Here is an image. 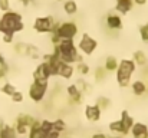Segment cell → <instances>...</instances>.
<instances>
[{
	"instance_id": "1",
	"label": "cell",
	"mask_w": 148,
	"mask_h": 138,
	"mask_svg": "<svg viewBox=\"0 0 148 138\" xmlns=\"http://www.w3.org/2000/svg\"><path fill=\"white\" fill-rule=\"evenodd\" d=\"M25 29L23 17L16 12H6L0 17V33L3 35H14Z\"/></svg>"
},
{
	"instance_id": "2",
	"label": "cell",
	"mask_w": 148,
	"mask_h": 138,
	"mask_svg": "<svg viewBox=\"0 0 148 138\" xmlns=\"http://www.w3.org/2000/svg\"><path fill=\"white\" fill-rule=\"evenodd\" d=\"M53 52L59 56L62 62L71 65L82 62V56L78 53V47L73 43V41H60L56 46H53Z\"/></svg>"
},
{
	"instance_id": "3",
	"label": "cell",
	"mask_w": 148,
	"mask_h": 138,
	"mask_svg": "<svg viewBox=\"0 0 148 138\" xmlns=\"http://www.w3.org/2000/svg\"><path fill=\"white\" fill-rule=\"evenodd\" d=\"M116 81L121 88H127L131 84V76L135 72V63L131 59H122L116 68Z\"/></svg>"
},
{
	"instance_id": "4",
	"label": "cell",
	"mask_w": 148,
	"mask_h": 138,
	"mask_svg": "<svg viewBox=\"0 0 148 138\" xmlns=\"http://www.w3.org/2000/svg\"><path fill=\"white\" fill-rule=\"evenodd\" d=\"M55 33L60 38V41H73L75 36L78 35V26L73 22H63L58 25V27L55 29Z\"/></svg>"
},
{
	"instance_id": "5",
	"label": "cell",
	"mask_w": 148,
	"mask_h": 138,
	"mask_svg": "<svg viewBox=\"0 0 148 138\" xmlns=\"http://www.w3.org/2000/svg\"><path fill=\"white\" fill-rule=\"evenodd\" d=\"M56 27H58V23H56L53 16L38 17L33 23V29L38 33H52V32H55Z\"/></svg>"
},
{
	"instance_id": "6",
	"label": "cell",
	"mask_w": 148,
	"mask_h": 138,
	"mask_svg": "<svg viewBox=\"0 0 148 138\" xmlns=\"http://www.w3.org/2000/svg\"><path fill=\"white\" fill-rule=\"evenodd\" d=\"M48 85H49V82L33 81L32 85L29 87V98L35 102L43 101V98L46 96V92H48Z\"/></svg>"
},
{
	"instance_id": "7",
	"label": "cell",
	"mask_w": 148,
	"mask_h": 138,
	"mask_svg": "<svg viewBox=\"0 0 148 138\" xmlns=\"http://www.w3.org/2000/svg\"><path fill=\"white\" fill-rule=\"evenodd\" d=\"M97 46H98V42H97L94 38H91L89 35L84 33L82 38H81V41H79V43H78V49H79L84 55L89 56V55H92V53L95 52Z\"/></svg>"
},
{
	"instance_id": "8",
	"label": "cell",
	"mask_w": 148,
	"mask_h": 138,
	"mask_svg": "<svg viewBox=\"0 0 148 138\" xmlns=\"http://www.w3.org/2000/svg\"><path fill=\"white\" fill-rule=\"evenodd\" d=\"M50 76H52V69L46 60L39 63L33 72V81H38V82H48Z\"/></svg>"
},
{
	"instance_id": "9",
	"label": "cell",
	"mask_w": 148,
	"mask_h": 138,
	"mask_svg": "<svg viewBox=\"0 0 148 138\" xmlns=\"http://www.w3.org/2000/svg\"><path fill=\"white\" fill-rule=\"evenodd\" d=\"M66 93H68V96H69V102L71 104H81L82 102V98H84V92L81 91L75 84H72V85H69L68 88H66Z\"/></svg>"
},
{
	"instance_id": "10",
	"label": "cell",
	"mask_w": 148,
	"mask_h": 138,
	"mask_svg": "<svg viewBox=\"0 0 148 138\" xmlns=\"http://www.w3.org/2000/svg\"><path fill=\"white\" fill-rule=\"evenodd\" d=\"M101 112L102 111H101V108H99L97 104L95 105H86L85 106V117L91 122H97V121L101 119Z\"/></svg>"
},
{
	"instance_id": "11",
	"label": "cell",
	"mask_w": 148,
	"mask_h": 138,
	"mask_svg": "<svg viewBox=\"0 0 148 138\" xmlns=\"http://www.w3.org/2000/svg\"><path fill=\"white\" fill-rule=\"evenodd\" d=\"M132 138H148V127L143 122H134L131 128Z\"/></svg>"
},
{
	"instance_id": "12",
	"label": "cell",
	"mask_w": 148,
	"mask_h": 138,
	"mask_svg": "<svg viewBox=\"0 0 148 138\" xmlns=\"http://www.w3.org/2000/svg\"><path fill=\"white\" fill-rule=\"evenodd\" d=\"M27 137L29 138H46V133L40 128V121H35L33 125L30 127L29 133H27Z\"/></svg>"
},
{
	"instance_id": "13",
	"label": "cell",
	"mask_w": 148,
	"mask_h": 138,
	"mask_svg": "<svg viewBox=\"0 0 148 138\" xmlns=\"http://www.w3.org/2000/svg\"><path fill=\"white\" fill-rule=\"evenodd\" d=\"M106 26L111 29V30H118L122 27V20L118 14H108L106 17Z\"/></svg>"
},
{
	"instance_id": "14",
	"label": "cell",
	"mask_w": 148,
	"mask_h": 138,
	"mask_svg": "<svg viewBox=\"0 0 148 138\" xmlns=\"http://www.w3.org/2000/svg\"><path fill=\"white\" fill-rule=\"evenodd\" d=\"M134 6V0H116V4H115V9L116 12L122 13V14H127Z\"/></svg>"
},
{
	"instance_id": "15",
	"label": "cell",
	"mask_w": 148,
	"mask_h": 138,
	"mask_svg": "<svg viewBox=\"0 0 148 138\" xmlns=\"http://www.w3.org/2000/svg\"><path fill=\"white\" fill-rule=\"evenodd\" d=\"M36 121V118L35 117H32V115H29V114H20L17 118H16V122L14 124H20V125H25V127H27L29 130H30V127L33 125V122Z\"/></svg>"
},
{
	"instance_id": "16",
	"label": "cell",
	"mask_w": 148,
	"mask_h": 138,
	"mask_svg": "<svg viewBox=\"0 0 148 138\" xmlns=\"http://www.w3.org/2000/svg\"><path fill=\"white\" fill-rule=\"evenodd\" d=\"M109 130H111V133H115L116 135H128V133H127V130H125V127H124L121 119L111 122L109 124Z\"/></svg>"
},
{
	"instance_id": "17",
	"label": "cell",
	"mask_w": 148,
	"mask_h": 138,
	"mask_svg": "<svg viewBox=\"0 0 148 138\" xmlns=\"http://www.w3.org/2000/svg\"><path fill=\"white\" fill-rule=\"evenodd\" d=\"M121 121H122V124H124L127 133L130 134V133H131V128H132V125H134L135 121H134V118L128 114V111H122V112H121Z\"/></svg>"
},
{
	"instance_id": "18",
	"label": "cell",
	"mask_w": 148,
	"mask_h": 138,
	"mask_svg": "<svg viewBox=\"0 0 148 138\" xmlns=\"http://www.w3.org/2000/svg\"><path fill=\"white\" fill-rule=\"evenodd\" d=\"M131 88H132L134 95H137V96H143L148 89L147 85H145V82H143V81H135V82H132Z\"/></svg>"
},
{
	"instance_id": "19",
	"label": "cell",
	"mask_w": 148,
	"mask_h": 138,
	"mask_svg": "<svg viewBox=\"0 0 148 138\" xmlns=\"http://www.w3.org/2000/svg\"><path fill=\"white\" fill-rule=\"evenodd\" d=\"M134 63L135 65H138V66H145L148 63V58L147 55H145V52H143V50H137V52H134Z\"/></svg>"
},
{
	"instance_id": "20",
	"label": "cell",
	"mask_w": 148,
	"mask_h": 138,
	"mask_svg": "<svg viewBox=\"0 0 148 138\" xmlns=\"http://www.w3.org/2000/svg\"><path fill=\"white\" fill-rule=\"evenodd\" d=\"M118 59L115 58V56H108L106 59H105V66H103V69L106 71V72H114V71H116V68H118Z\"/></svg>"
},
{
	"instance_id": "21",
	"label": "cell",
	"mask_w": 148,
	"mask_h": 138,
	"mask_svg": "<svg viewBox=\"0 0 148 138\" xmlns=\"http://www.w3.org/2000/svg\"><path fill=\"white\" fill-rule=\"evenodd\" d=\"M0 138H17V134L12 125L4 124L3 128L0 130Z\"/></svg>"
},
{
	"instance_id": "22",
	"label": "cell",
	"mask_w": 148,
	"mask_h": 138,
	"mask_svg": "<svg viewBox=\"0 0 148 138\" xmlns=\"http://www.w3.org/2000/svg\"><path fill=\"white\" fill-rule=\"evenodd\" d=\"M63 10H65V13L66 14H75L76 12H78V4H76V1L75 0H66L65 1V4H63Z\"/></svg>"
},
{
	"instance_id": "23",
	"label": "cell",
	"mask_w": 148,
	"mask_h": 138,
	"mask_svg": "<svg viewBox=\"0 0 148 138\" xmlns=\"http://www.w3.org/2000/svg\"><path fill=\"white\" fill-rule=\"evenodd\" d=\"M9 65H7V62H6V59H4V56L0 53V79H3V78H6L7 76V73H9Z\"/></svg>"
},
{
	"instance_id": "24",
	"label": "cell",
	"mask_w": 148,
	"mask_h": 138,
	"mask_svg": "<svg viewBox=\"0 0 148 138\" xmlns=\"http://www.w3.org/2000/svg\"><path fill=\"white\" fill-rule=\"evenodd\" d=\"M25 56H29V58H32V59H39V56H40V53H39V50H38V47L33 45H27V49H26V55Z\"/></svg>"
},
{
	"instance_id": "25",
	"label": "cell",
	"mask_w": 148,
	"mask_h": 138,
	"mask_svg": "<svg viewBox=\"0 0 148 138\" xmlns=\"http://www.w3.org/2000/svg\"><path fill=\"white\" fill-rule=\"evenodd\" d=\"M52 122H53V130H56L58 133L66 131V122H65L62 118H58V119H55V121H52Z\"/></svg>"
},
{
	"instance_id": "26",
	"label": "cell",
	"mask_w": 148,
	"mask_h": 138,
	"mask_svg": "<svg viewBox=\"0 0 148 138\" xmlns=\"http://www.w3.org/2000/svg\"><path fill=\"white\" fill-rule=\"evenodd\" d=\"M75 71H78V73H81V75H88L89 73V65H86L84 60L82 62H78Z\"/></svg>"
},
{
	"instance_id": "27",
	"label": "cell",
	"mask_w": 148,
	"mask_h": 138,
	"mask_svg": "<svg viewBox=\"0 0 148 138\" xmlns=\"http://www.w3.org/2000/svg\"><path fill=\"white\" fill-rule=\"evenodd\" d=\"M16 91H17V89H16V87H14V85H12L10 82H6V84L1 87V92H3L4 95H7V96H12Z\"/></svg>"
},
{
	"instance_id": "28",
	"label": "cell",
	"mask_w": 148,
	"mask_h": 138,
	"mask_svg": "<svg viewBox=\"0 0 148 138\" xmlns=\"http://www.w3.org/2000/svg\"><path fill=\"white\" fill-rule=\"evenodd\" d=\"M97 105L101 108V111H102V109H106V108H109V105H111V99H108V98H105V96H99L98 99H97Z\"/></svg>"
},
{
	"instance_id": "29",
	"label": "cell",
	"mask_w": 148,
	"mask_h": 138,
	"mask_svg": "<svg viewBox=\"0 0 148 138\" xmlns=\"http://www.w3.org/2000/svg\"><path fill=\"white\" fill-rule=\"evenodd\" d=\"M75 85L81 89L82 92H86V91H91V87L86 84V81L85 79H76V82H75Z\"/></svg>"
},
{
	"instance_id": "30",
	"label": "cell",
	"mask_w": 148,
	"mask_h": 138,
	"mask_svg": "<svg viewBox=\"0 0 148 138\" xmlns=\"http://www.w3.org/2000/svg\"><path fill=\"white\" fill-rule=\"evenodd\" d=\"M13 128H14V131H16L17 135H26L29 133V128L25 127V125H20V124H14Z\"/></svg>"
},
{
	"instance_id": "31",
	"label": "cell",
	"mask_w": 148,
	"mask_h": 138,
	"mask_svg": "<svg viewBox=\"0 0 148 138\" xmlns=\"http://www.w3.org/2000/svg\"><path fill=\"white\" fill-rule=\"evenodd\" d=\"M26 49H27V45L26 43H16L14 46V50H16V53H19V55H26Z\"/></svg>"
},
{
	"instance_id": "32",
	"label": "cell",
	"mask_w": 148,
	"mask_h": 138,
	"mask_svg": "<svg viewBox=\"0 0 148 138\" xmlns=\"http://www.w3.org/2000/svg\"><path fill=\"white\" fill-rule=\"evenodd\" d=\"M140 35H141V39L144 42H148V23L140 27Z\"/></svg>"
},
{
	"instance_id": "33",
	"label": "cell",
	"mask_w": 148,
	"mask_h": 138,
	"mask_svg": "<svg viewBox=\"0 0 148 138\" xmlns=\"http://www.w3.org/2000/svg\"><path fill=\"white\" fill-rule=\"evenodd\" d=\"M105 76H106V71H105L103 68H98V69L95 71V79H97V81H102Z\"/></svg>"
},
{
	"instance_id": "34",
	"label": "cell",
	"mask_w": 148,
	"mask_h": 138,
	"mask_svg": "<svg viewBox=\"0 0 148 138\" xmlns=\"http://www.w3.org/2000/svg\"><path fill=\"white\" fill-rule=\"evenodd\" d=\"M10 98H12V101H13L14 104H20V102L23 101V93H22V92H19V91H16L12 96H10Z\"/></svg>"
},
{
	"instance_id": "35",
	"label": "cell",
	"mask_w": 148,
	"mask_h": 138,
	"mask_svg": "<svg viewBox=\"0 0 148 138\" xmlns=\"http://www.w3.org/2000/svg\"><path fill=\"white\" fill-rule=\"evenodd\" d=\"M0 10L1 12H9L10 10V0H0Z\"/></svg>"
},
{
	"instance_id": "36",
	"label": "cell",
	"mask_w": 148,
	"mask_h": 138,
	"mask_svg": "<svg viewBox=\"0 0 148 138\" xmlns=\"http://www.w3.org/2000/svg\"><path fill=\"white\" fill-rule=\"evenodd\" d=\"M46 138H60V133H58L56 130H50L48 131V134H46Z\"/></svg>"
},
{
	"instance_id": "37",
	"label": "cell",
	"mask_w": 148,
	"mask_h": 138,
	"mask_svg": "<svg viewBox=\"0 0 148 138\" xmlns=\"http://www.w3.org/2000/svg\"><path fill=\"white\" fill-rule=\"evenodd\" d=\"M14 39V35H3V42L4 43H12Z\"/></svg>"
},
{
	"instance_id": "38",
	"label": "cell",
	"mask_w": 148,
	"mask_h": 138,
	"mask_svg": "<svg viewBox=\"0 0 148 138\" xmlns=\"http://www.w3.org/2000/svg\"><path fill=\"white\" fill-rule=\"evenodd\" d=\"M91 138H108V135H106V134H103V133H95Z\"/></svg>"
},
{
	"instance_id": "39",
	"label": "cell",
	"mask_w": 148,
	"mask_h": 138,
	"mask_svg": "<svg viewBox=\"0 0 148 138\" xmlns=\"http://www.w3.org/2000/svg\"><path fill=\"white\" fill-rule=\"evenodd\" d=\"M134 3L135 4H140V6H144L147 3V0H134Z\"/></svg>"
},
{
	"instance_id": "40",
	"label": "cell",
	"mask_w": 148,
	"mask_h": 138,
	"mask_svg": "<svg viewBox=\"0 0 148 138\" xmlns=\"http://www.w3.org/2000/svg\"><path fill=\"white\" fill-rule=\"evenodd\" d=\"M19 1H20V3L23 4V6H29V4H30V3H32L33 0H19Z\"/></svg>"
},
{
	"instance_id": "41",
	"label": "cell",
	"mask_w": 148,
	"mask_h": 138,
	"mask_svg": "<svg viewBox=\"0 0 148 138\" xmlns=\"http://www.w3.org/2000/svg\"><path fill=\"white\" fill-rule=\"evenodd\" d=\"M3 125H4V121H3V119H1V118H0V130H1V128H3Z\"/></svg>"
},
{
	"instance_id": "42",
	"label": "cell",
	"mask_w": 148,
	"mask_h": 138,
	"mask_svg": "<svg viewBox=\"0 0 148 138\" xmlns=\"http://www.w3.org/2000/svg\"><path fill=\"white\" fill-rule=\"evenodd\" d=\"M108 138H124L122 135H114V137H108Z\"/></svg>"
},
{
	"instance_id": "43",
	"label": "cell",
	"mask_w": 148,
	"mask_h": 138,
	"mask_svg": "<svg viewBox=\"0 0 148 138\" xmlns=\"http://www.w3.org/2000/svg\"><path fill=\"white\" fill-rule=\"evenodd\" d=\"M58 1H62V0H58Z\"/></svg>"
},
{
	"instance_id": "44",
	"label": "cell",
	"mask_w": 148,
	"mask_h": 138,
	"mask_svg": "<svg viewBox=\"0 0 148 138\" xmlns=\"http://www.w3.org/2000/svg\"><path fill=\"white\" fill-rule=\"evenodd\" d=\"M66 138H71V137H66Z\"/></svg>"
}]
</instances>
